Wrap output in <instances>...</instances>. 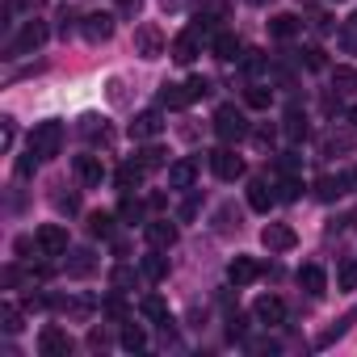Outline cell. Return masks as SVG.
Instances as JSON below:
<instances>
[{
    "label": "cell",
    "mask_w": 357,
    "mask_h": 357,
    "mask_svg": "<svg viewBox=\"0 0 357 357\" xmlns=\"http://www.w3.org/2000/svg\"><path fill=\"white\" fill-rule=\"evenodd\" d=\"M30 147H34V155L47 164V160H55L59 155V147H63V122L59 118H47V122H38L34 126V135H30Z\"/></svg>",
    "instance_id": "1"
},
{
    "label": "cell",
    "mask_w": 357,
    "mask_h": 357,
    "mask_svg": "<svg viewBox=\"0 0 357 357\" xmlns=\"http://www.w3.org/2000/svg\"><path fill=\"white\" fill-rule=\"evenodd\" d=\"M215 135H219L223 143H236V139H244V135H248V122H244V114H240L236 105H219V109H215Z\"/></svg>",
    "instance_id": "2"
},
{
    "label": "cell",
    "mask_w": 357,
    "mask_h": 357,
    "mask_svg": "<svg viewBox=\"0 0 357 357\" xmlns=\"http://www.w3.org/2000/svg\"><path fill=\"white\" fill-rule=\"evenodd\" d=\"M43 43H47V26H43V22H26V26H22V34H17V38L5 47V55H9V59H17V55H30V51H38Z\"/></svg>",
    "instance_id": "3"
},
{
    "label": "cell",
    "mask_w": 357,
    "mask_h": 357,
    "mask_svg": "<svg viewBox=\"0 0 357 357\" xmlns=\"http://www.w3.org/2000/svg\"><path fill=\"white\" fill-rule=\"evenodd\" d=\"M34 248H38V257H63L68 252V231L59 223H43L38 236H34Z\"/></svg>",
    "instance_id": "4"
},
{
    "label": "cell",
    "mask_w": 357,
    "mask_h": 357,
    "mask_svg": "<svg viewBox=\"0 0 357 357\" xmlns=\"http://www.w3.org/2000/svg\"><path fill=\"white\" fill-rule=\"evenodd\" d=\"M76 349V340L63 332V328H55V324H47L43 332H38V353L43 357H68Z\"/></svg>",
    "instance_id": "5"
},
{
    "label": "cell",
    "mask_w": 357,
    "mask_h": 357,
    "mask_svg": "<svg viewBox=\"0 0 357 357\" xmlns=\"http://www.w3.org/2000/svg\"><path fill=\"white\" fill-rule=\"evenodd\" d=\"M211 168H215L219 181H240V176H244V160L231 147H215L211 151Z\"/></svg>",
    "instance_id": "6"
},
{
    "label": "cell",
    "mask_w": 357,
    "mask_h": 357,
    "mask_svg": "<svg viewBox=\"0 0 357 357\" xmlns=\"http://www.w3.org/2000/svg\"><path fill=\"white\" fill-rule=\"evenodd\" d=\"M198 55H202V30L198 26H190V30H181L172 38V59L176 63H194Z\"/></svg>",
    "instance_id": "7"
},
{
    "label": "cell",
    "mask_w": 357,
    "mask_h": 357,
    "mask_svg": "<svg viewBox=\"0 0 357 357\" xmlns=\"http://www.w3.org/2000/svg\"><path fill=\"white\" fill-rule=\"evenodd\" d=\"M164 47H168V43H164L160 26H151V22H147V26H139V30H135V55H143V59H160V55H164Z\"/></svg>",
    "instance_id": "8"
},
{
    "label": "cell",
    "mask_w": 357,
    "mask_h": 357,
    "mask_svg": "<svg viewBox=\"0 0 357 357\" xmlns=\"http://www.w3.org/2000/svg\"><path fill=\"white\" fill-rule=\"evenodd\" d=\"M72 168H76V181L89 185V190H97V185L105 181V164H101V155H76Z\"/></svg>",
    "instance_id": "9"
},
{
    "label": "cell",
    "mask_w": 357,
    "mask_h": 357,
    "mask_svg": "<svg viewBox=\"0 0 357 357\" xmlns=\"http://www.w3.org/2000/svg\"><path fill=\"white\" fill-rule=\"evenodd\" d=\"M261 244H265L269 252H290V248L298 244V236H294V227H286V223H269V227L261 231Z\"/></svg>",
    "instance_id": "10"
},
{
    "label": "cell",
    "mask_w": 357,
    "mask_h": 357,
    "mask_svg": "<svg viewBox=\"0 0 357 357\" xmlns=\"http://www.w3.org/2000/svg\"><path fill=\"white\" fill-rule=\"evenodd\" d=\"M194 181H198V160H172L168 164V185L172 190H194Z\"/></svg>",
    "instance_id": "11"
},
{
    "label": "cell",
    "mask_w": 357,
    "mask_h": 357,
    "mask_svg": "<svg viewBox=\"0 0 357 357\" xmlns=\"http://www.w3.org/2000/svg\"><path fill=\"white\" fill-rule=\"evenodd\" d=\"M160 130H164L160 109H139V114H135V122H130V139H155Z\"/></svg>",
    "instance_id": "12"
},
{
    "label": "cell",
    "mask_w": 357,
    "mask_h": 357,
    "mask_svg": "<svg viewBox=\"0 0 357 357\" xmlns=\"http://www.w3.org/2000/svg\"><path fill=\"white\" fill-rule=\"evenodd\" d=\"M273 190H278V185H269L265 176H252V181H248V206L265 215V211H269V206L278 202V194H273Z\"/></svg>",
    "instance_id": "13"
},
{
    "label": "cell",
    "mask_w": 357,
    "mask_h": 357,
    "mask_svg": "<svg viewBox=\"0 0 357 357\" xmlns=\"http://www.w3.org/2000/svg\"><path fill=\"white\" fill-rule=\"evenodd\" d=\"M114 22H118L114 13H89L80 30H84V38H89V43H105V38L114 34Z\"/></svg>",
    "instance_id": "14"
},
{
    "label": "cell",
    "mask_w": 357,
    "mask_h": 357,
    "mask_svg": "<svg viewBox=\"0 0 357 357\" xmlns=\"http://www.w3.org/2000/svg\"><path fill=\"white\" fill-rule=\"evenodd\" d=\"M257 278H261V265H257L252 257H236V261L227 265V282H231V286H252Z\"/></svg>",
    "instance_id": "15"
},
{
    "label": "cell",
    "mask_w": 357,
    "mask_h": 357,
    "mask_svg": "<svg viewBox=\"0 0 357 357\" xmlns=\"http://www.w3.org/2000/svg\"><path fill=\"white\" fill-rule=\"evenodd\" d=\"M252 315H257V324H282L286 319V303L278 294H261L257 307H252Z\"/></svg>",
    "instance_id": "16"
},
{
    "label": "cell",
    "mask_w": 357,
    "mask_h": 357,
    "mask_svg": "<svg viewBox=\"0 0 357 357\" xmlns=\"http://www.w3.org/2000/svg\"><path fill=\"white\" fill-rule=\"evenodd\" d=\"M93 269H97V257H93L89 248H72L68 261H63V273H68V278H89Z\"/></svg>",
    "instance_id": "17"
},
{
    "label": "cell",
    "mask_w": 357,
    "mask_h": 357,
    "mask_svg": "<svg viewBox=\"0 0 357 357\" xmlns=\"http://www.w3.org/2000/svg\"><path fill=\"white\" fill-rule=\"evenodd\" d=\"M340 194H349V176H332V172H324L319 181H315V198H319V202H336Z\"/></svg>",
    "instance_id": "18"
},
{
    "label": "cell",
    "mask_w": 357,
    "mask_h": 357,
    "mask_svg": "<svg viewBox=\"0 0 357 357\" xmlns=\"http://www.w3.org/2000/svg\"><path fill=\"white\" fill-rule=\"evenodd\" d=\"M294 282H298V286H303L307 294H315V298H319V294L328 290V273H324L319 265H303V269L294 273Z\"/></svg>",
    "instance_id": "19"
},
{
    "label": "cell",
    "mask_w": 357,
    "mask_h": 357,
    "mask_svg": "<svg viewBox=\"0 0 357 357\" xmlns=\"http://www.w3.org/2000/svg\"><path fill=\"white\" fill-rule=\"evenodd\" d=\"M282 135H286L290 143H303V139H307V114H303L298 105L286 109V118H282Z\"/></svg>",
    "instance_id": "20"
},
{
    "label": "cell",
    "mask_w": 357,
    "mask_h": 357,
    "mask_svg": "<svg viewBox=\"0 0 357 357\" xmlns=\"http://www.w3.org/2000/svg\"><path fill=\"white\" fill-rule=\"evenodd\" d=\"M147 244H151V248H172V244H176V223H168V219L147 223Z\"/></svg>",
    "instance_id": "21"
},
{
    "label": "cell",
    "mask_w": 357,
    "mask_h": 357,
    "mask_svg": "<svg viewBox=\"0 0 357 357\" xmlns=\"http://www.w3.org/2000/svg\"><path fill=\"white\" fill-rule=\"evenodd\" d=\"M190 101H194L190 84H164V89H160V105H164V109H185Z\"/></svg>",
    "instance_id": "22"
},
{
    "label": "cell",
    "mask_w": 357,
    "mask_h": 357,
    "mask_svg": "<svg viewBox=\"0 0 357 357\" xmlns=\"http://www.w3.org/2000/svg\"><path fill=\"white\" fill-rule=\"evenodd\" d=\"M298 30H303V22H298L294 13H273V17H269V34H273V38H294Z\"/></svg>",
    "instance_id": "23"
},
{
    "label": "cell",
    "mask_w": 357,
    "mask_h": 357,
    "mask_svg": "<svg viewBox=\"0 0 357 357\" xmlns=\"http://www.w3.org/2000/svg\"><path fill=\"white\" fill-rule=\"evenodd\" d=\"M240 51H244V47H240V38H236V34H219V38H215V59L236 63V59H240Z\"/></svg>",
    "instance_id": "24"
},
{
    "label": "cell",
    "mask_w": 357,
    "mask_h": 357,
    "mask_svg": "<svg viewBox=\"0 0 357 357\" xmlns=\"http://www.w3.org/2000/svg\"><path fill=\"white\" fill-rule=\"evenodd\" d=\"M114 181H118V190H135V185L143 181V164H139V160L122 164V168H118V176H114Z\"/></svg>",
    "instance_id": "25"
},
{
    "label": "cell",
    "mask_w": 357,
    "mask_h": 357,
    "mask_svg": "<svg viewBox=\"0 0 357 357\" xmlns=\"http://www.w3.org/2000/svg\"><path fill=\"white\" fill-rule=\"evenodd\" d=\"M319 151H324V155H336V151L344 155V151H353V135H344V130L336 135V130H332V135H324V143H319Z\"/></svg>",
    "instance_id": "26"
},
{
    "label": "cell",
    "mask_w": 357,
    "mask_h": 357,
    "mask_svg": "<svg viewBox=\"0 0 357 357\" xmlns=\"http://www.w3.org/2000/svg\"><path fill=\"white\" fill-rule=\"evenodd\" d=\"M143 278H147V282H164V278H168V257H160V252L143 257Z\"/></svg>",
    "instance_id": "27"
},
{
    "label": "cell",
    "mask_w": 357,
    "mask_h": 357,
    "mask_svg": "<svg viewBox=\"0 0 357 357\" xmlns=\"http://www.w3.org/2000/svg\"><path fill=\"white\" fill-rule=\"evenodd\" d=\"M118 340H122V349H126V353H139V349H147V332H143L139 324H126Z\"/></svg>",
    "instance_id": "28"
},
{
    "label": "cell",
    "mask_w": 357,
    "mask_h": 357,
    "mask_svg": "<svg viewBox=\"0 0 357 357\" xmlns=\"http://www.w3.org/2000/svg\"><path fill=\"white\" fill-rule=\"evenodd\" d=\"M0 328H5L9 336H17V332H22V307H13V303H0Z\"/></svg>",
    "instance_id": "29"
},
{
    "label": "cell",
    "mask_w": 357,
    "mask_h": 357,
    "mask_svg": "<svg viewBox=\"0 0 357 357\" xmlns=\"http://www.w3.org/2000/svg\"><path fill=\"white\" fill-rule=\"evenodd\" d=\"M139 164H143V172H155V168H164V164H168V151L151 143V147H143V151H139Z\"/></svg>",
    "instance_id": "30"
},
{
    "label": "cell",
    "mask_w": 357,
    "mask_h": 357,
    "mask_svg": "<svg viewBox=\"0 0 357 357\" xmlns=\"http://www.w3.org/2000/svg\"><path fill=\"white\" fill-rule=\"evenodd\" d=\"M139 311H143L147 319H155V324H164V319H168V303H164L160 294H147V298L139 303Z\"/></svg>",
    "instance_id": "31"
},
{
    "label": "cell",
    "mask_w": 357,
    "mask_h": 357,
    "mask_svg": "<svg viewBox=\"0 0 357 357\" xmlns=\"http://www.w3.org/2000/svg\"><path fill=\"white\" fill-rule=\"evenodd\" d=\"M340 51L344 55H357V13L340 22Z\"/></svg>",
    "instance_id": "32"
},
{
    "label": "cell",
    "mask_w": 357,
    "mask_h": 357,
    "mask_svg": "<svg viewBox=\"0 0 357 357\" xmlns=\"http://www.w3.org/2000/svg\"><path fill=\"white\" fill-rule=\"evenodd\" d=\"M80 130H84L89 139H97V143H109V130H105V122H101L97 114H84V118H80Z\"/></svg>",
    "instance_id": "33"
},
{
    "label": "cell",
    "mask_w": 357,
    "mask_h": 357,
    "mask_svg": "<svg viewBox=\"0 0 357 357\" xmlns=\"http://www.w3.org/2000/svg\"><path fill=\"white\" fill-rule=\"evenodd\" d=\"M332 89L336 93H357V68H336L332 72Z\"/></svg>",
    "instance_id": "34"
},
{
    "label": "cell",
    "mask_w": 357,
    "mask_h": 357,
    "mask_svg": "<svg viewBox=\"0 0 357 357\" xmlns=\"http://www.w3.org/2000/svg\"><path fill=\"white\" fill-rule=\"evenodd\" d=\"M336 290H357V257H349L336 269Z\"/></svg>",
    "instance_id": "35"
},
{
    "label": "cell",
    "mask_w": 357,
    "mask_h": 357,
    "mask_svg": "<svg viewBox=\"0 0 357 357\" xmlns=\"http://www.w3.org/2000/svg\"><path fill=\"white\" fill-rule=\"evenodd\" d=\"M244 101H248L252 109H269V101H273V89H265V84H248Z\"/></svg>",
    "instance_id": "36"
},
{
    "label": "cell",
    "mask_w": 357,
    "mask_h": 357,
    "mask_svg": "<svg viewBox=\"0 0 357 357\" xmlns=\"http://www.w3.org/2000/svg\"><path fill=\"white\" fill-rule=\"evenodd\" d=\"M89 231H93V236H101V240H105V236H114V215H109V211L89 215Z\"/></svg>",
    "instance_id": "37"
},
{
    "label": "cell",
    "mask_w": 357,
    "mask_h": 357,
    "mask_svg": "<svg viewBox=\"0 0 357 357\" xmlns=\"http://www.w3.org/2000/svg\"><path fill=\"white\" fill-rule=\"evenodd\" d=\"M118 219H126V223H139V219H143V202L126 194V198H122V206H118Z\"/></svg>",
    "instance_id": "38"
},
{
    "label": "cell",
    "mask_w": 357,
    "mask_h": 357,
    "mask_svg": "<svg viewBox=\"0 0 357 357\" xmlns=\"http://www.w3.org/2000/svg\"><path fill=\"white\" fill-rule=\"evenodd\" d=\"M109 282H114V290L122 294V290H130V286H135V269H130V265H118V269L109 273Z\"/></svg>",
    "instance_id": "39"
},
{
    "label": "cell",
    "mask_w": 357,
    "mask_h": 357,
    "mask_svg": "<svg viewBox=\"0 0 357 357\" xmlns=\"http://www.w3.org/2000/svg\"><path fill=\"white\" fill-rule=\"evenodd\" d=\"M298 63H303V68H311V72H319V68H324V51H319V47H303Z\"/></svg>",
    "instance_id": "40"
},
{
    "label": "cell",
    "mask_w": 357,
    "mask_h": 357,
    "mask_svg": "<svg viewBox=\"0 0 357 357\" xmlns=\"http://www.w3.org/2000/svg\"><path fill=\"white\" fill-rule=\"evenodd\" d=\"M38 164H43V160L34 155V147H26V155L17 160V176H34V168H38Z\"/></svg>",
    "instance_id": "41"
},
{
    "label": "cell",
    "mask_w": 357,
    "mask_h": 357,
    "mask_svg": "<svg viewBox=\"0 0 357 357\" xmlns=\"http://www.w3.org/2000/svg\"><path fill=\"white\" fill-rule=\"evenodd\" d=\"M278 190H282V194H278V198H282V202H294V198H303V185H298V181H294V176H286V181H282V185H278Z\"/></svg>",
    "instance_id": "42"
},
{
    "label": "cell",
    "mask_w": 357,
    "mask_h": 357,
    "mask_svg": "<svg viewBox=\"0 0 357 357\" xmlns=\"http://www.w3.org/2000/svg\"><path fill=\"white\" fill-rule=\"evenodd\" d=\"M55 206H59V211H68V215H76V211H80V198H76V194H59V198H55Z\"/></svg>",
    "instance_id": "43"
},
{
    "label": "cell",
    "mask_w": 357,
    "mask_h": 357,
    "mask_svg": "<svg viewBox=\"0 0 357 357\" xmlns=\"http://www.w3.org/2000/svg\"><path fill=\"white\" fill-rule=\"evenodd\" d=\"M244 324H248L244 315H231V319H227V340H240V336H244Z\"/></svg>",
    "instance_id": "44"
},
{
    "label": "cell",
    "mask_w": 357,
    "mask_h": 357,
    "mask_svg": "<svg viewBox=\"0 0 357 357\" xmlns=\"http://www.w3.org/2000/svg\"><path fill=\"white\" fill-rule=\"evenodd\" d=\"M13 118H0V143H5V147H13Z\"/></svg>",
    "instance_id": "45"
},
{
    "label": "cell",
    "mask_w": 357,
    "mask_h": 357,
    "mask_svg": "<svg viewBox=\"0 0 357 357\" xmlns=\"http://www.w3.org/2000/svg\"><path fill=\"white\" fill-rule=\"evenodd\" d=\"M185 84H190V93H194V101L211 93V80H202V76H194V80H185Z\"/></svg>",
    "instance_id": "46"
},
{
    "label": "cell",
    "mask_w": 357,
    "mask_h": 357,
    "mask_svg": "<svg viewBox=\"0 0 357 357\" xmlns=\"http://www.w3.org/2000/svg\"><path fill=\"white\" fill-rule=\"evenodd\" d=\"M105 315H114V319H126V303H122V298H109V303H105Z\"/></svg>",
    "instance_id": "47"
},
{
    "label": "cell",
    "mask_w": 357,
    "mask_h": 357,
    "mask_svg": "<svg viewBox=\"0 0 357 357\" xmlns=\"http://www.w3.org/2000/svg\"><path fill=\"white\" fill-rule=\"evenodd\" d=\"M89 344H93V349H105V344H109V336H105L101 328H93V332H89Z\"/></svg>",
    "instance_id": "48"
},
{
    "label": "cell",
    "mask_w": 357,
    "mask_h": 357,
    "mask_svg": "<svg viewBox=\"0 0 357 357\" xmlns=\"http://www.w3.org/2000/svg\"><path fill=\"white\" fill-rule=\"evenodd\" d=\"M252 139H257V143H261V147H269V143H273V126H261V130H257V135H252Z\"/></svg>",
    "instance_id": "49"
},
{
    "label": "cell",
    "mask_w": 357,
    "mask_h": 357,
    "mask_svg": "<svg viewBox=\"0 0 357 357\" xmlns=\"http://www.w3.org/2000/svg\"><path fill=\"white\" fill-rule=\"evenodd\" d=\"M294 168H298V155H294V151H286V155H282V172H286V176H290V172H294Z\"/></svg>",
    "instance_id": "50"
},
{
    "label": "cell",
    "mask_w": 357,
    "mask_h": 357,
    "mask_svg": "<svg viewBox=\"0 0 357 357\" xmlns=\"http://www.w3.org/2000/svg\"><path fill=\"white\" fill-rule=\"evenodd\" d=\"M72 17H76V13H72V9H59V30H63V34H68V30H72Z\"/></svg>",
    "instance_id": "51"
},
{
    "label": "cell",
    "mask_w": 357,
    "mask_h": 357,
    "mask_svg": "<svg viewBox=\"0 0 357 357\" xmlns=\"http://www.w3.org/2000/svg\"><path fill=\"white\" fill-rule=\"evenodd\" d=\"M194 215H198V198H190V202L181 206V219H194Z\"/></svg>",
    "instance_id": "52"
},
{
    "label": "cell",
    "mask_w": 357,
    "mask_h": 357,
    "mask_svg": "<svg viewBox=\"0 0 357 357\" xmlns=\"http://www.w3.org/2000/svg\"><path fill=\"white\" fill-rule=\"evenodd\" d=\"M315 30H319V34H328V30H332V17H324V13H319V17H315Z\"/></svg>",
    "instance_id": "53"
},
{
    "label": "cell",
    "mask_w": 357,
    "mask_h": 357,
    "mask_svg": "<svg viewBox=\"0 0 357 357\" xmlns=\"http://www.w3.org/2000/svg\"><path fill=\"white\" fill-rule=\"evenodd\" d=\"M349 185H353V190H357V168H353V172H349Z\"/></svg>",
    "instance_id": "54"
},
{
    "label": "cell",
    "mask_w": 357,
    "mask_h": 357,
    "mask_svg": "<svg viewBox=\"0 0 357 357\" xmlns=\"http://www.w3.org/2000/svg\"><path fill=\"white\" fill-rule=\"evenodd\" d=\"M349 122H353V126H357V109H349Z\"/></svg>",
    "instance_id": "55"
},
{
    "label": "cell",
    "mask_w": 357,
    "mask_h": 357,
    "mask_svg": "<svg viewBox=\"0 0 357 357\" xmlns=\"http://www.w3.org/2000/svg\"><path fill=\"white\" fill-rule=\"evenodd\" d=\"M349 223H357V211H353V219H349Z\"/></svg>",
    "instance_id": "56"
}]
</instances>
